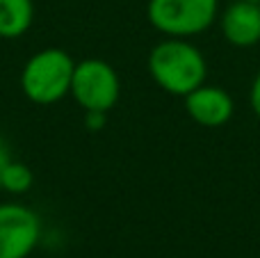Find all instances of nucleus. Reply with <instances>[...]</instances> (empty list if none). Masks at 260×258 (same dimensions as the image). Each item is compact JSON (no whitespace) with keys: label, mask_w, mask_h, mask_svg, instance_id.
Masks as SVG:
<instances>
[{"label":"nucleus","mask_w":260,"mask_h":258,"mask_svg":"<svg viewBox=\"0 0 260 258\" xmlns=\"http://www.w3.org/2000/svg\"><path fill=\"white\" fill-rule=\"evenodd\" d=\"M219 0H148V23L165 37H197L212 27Z\"/></svg>","instance_id":"7ed1b4c3"},{"label":"nucleus","mask_w":260,"mask_h":258,"mask_svg":"<svg viewBox=\"0 0 260 258\" xmlns=\"http://www.w3.org/2000/svg\"><path fill=\"white\" fill-rule=\"evenodd\" d=\"M185 99V112L189 114L194 123L203 128H221L224 123L231 121L235 112L233 96L226 89L215 85H206L192 89Z\"/></svg>","instance_id":"423d86ee"},{"label":"nucleus","mask_w":260,"mask_h":258,"mask_svg":"<svg viewBox=\"0 0 260 258\" xmlns=\"http://www.w3.org/2000/svg\"><path fill=\"white\" fill-rule=\"evenodd\" d=\"M35 185V174L21 160H12L7 165L3 174V183H0V190L9 192V195H25V192L32 190Z\"/></svg>","instance_id":"1a4fd4ad"},{"label":"nucleus","mask_w":260,"mask_h":258,"mask_svg":"<svg viewBox=\"0 0 260 258\" xmlns=\"http://www.w3.org/2000/svg\"><path fill=\"white\" fill-rule=\"evenodd\" d=\"M69 96H73V101L85 112H110L121 96V80L117 69L101 57L76 62Z\"/></svg>","instance_id":"20e7f679"},{"label":"nucleus","mask_w":260,"mask_h":258,"mask_svg":"<svg viewBox=\"0 0 260 258\" xmlns=\"http://www.w3.org/2000/svg\"><path fill=\"white\" fill-rule=\"evenodd\" d=\"M148 73L167 94L187 96L206 82L208 62L192 41L167 37L148 53Z\"/></svg>","instance_id":"f257e3e1"},{"label":"nucleus","mask_w":260,"mask_h":258,"mask_svg":"<svg viewBox=\"0 0 260 258\" xmlns=\"http://www.w3.org/2000/svg\"><path fill=\"white\" fill-rule=\"evenodd\" d=\"M247 3H260V0H247Z\"/></svg>","instance_id":"ddd939ff"},{"label":"nucleus","mask_w":260,"mask_h":258,"mask_svg":"<svg viewBox=\"0 0 260 258\" xmlns=\"http://www.w3.org/2000/svg\"><path fill=\"white\" fill-rule=\"evenodd\" d=\"M76 62L64 48H44L30 55L21 71V89L37 105L59 103L71 94Z\"/></svg>","instance_id":"f03ea898"},{"label":"nucleus","mask_w":260,"mask_h":258,"mask_svg":"<svg viewBox=\"0 0 260 258\" xmlns=\"http://www.w3.org/2000/svg\"><path fill=\"white\" fill-rule=\"evenodd\" d=\"M249 105H251V112L260 119V71L256 73L251 82V89H249Z\"/></svg>","instance_id":"9b49d317"},{"label":"nucleus","mask_w":260,"mask_h":258,"mask_svg":"<svg viewBox=\"0 0 260 258\" xmlns=\"http://www.w3.org/2000/svg\"><path fill=\"white\" fill-rule=\"evenodd\" d=\"M221 35L235 48L260 44V3L233 0L221 14Z\"/></svg>","instance_id":"0eeeda50"},{"label":"nucleus","mask_w":260,"mask_h":258,"mask_svg":"<svg viewBox=\"0 0 260 258\" xmlns=\"http://www.w3.org/2000/svg\"><path fill=\"white\" fill-rule=\"evenodd\" d=\"M108 123V112H85V128L91 133H99Z\"/></svg>","instance_id":"9d476101"},{"label":"nucleus","mask_w":260,"mask_h":258,"mask_svg":"<svg viewBox=\"0 0 260 258\" xmlns=\"http://www.w3.org/2000/svg\"><path fill=\"white\" fill-rule=\"evenodd\" d=\"M41 240V219L30 206L0 204V258H27Z\"/></svg>","instance_id":"39448f33"},{"label":"nucleus","mask_w":260,"mask_h":258,"mask_svg":"<svg viewBox=\"0 0 260 258\" xmlns=\"http://www.w3.org/2000/svg\"><path fill=\"white\" fill-rule=\"evenodd\" d=\"M12 151H9V146H7V142L5 140H0V183H3V174H5V169H7V165L12 163Z\"/></svg>","instance_id":"f8f14e48"},{"label":"nucleus","mask_w":260,"mask_h":258,"mask_svg":"<svg viewBox=\"0 0 260 258\" xmlns=\"http://www.w3.org/2000/svg\"><path fill=\"white\" fill-rule=\"evenodd\" d=\"M35 21L32 0H0V39H18Z\"/></svg>","instance_id":"6e6552de"}]
</instances>
